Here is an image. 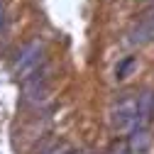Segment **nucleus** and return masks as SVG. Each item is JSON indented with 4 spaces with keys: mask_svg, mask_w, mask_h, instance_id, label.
<instances>
[{
    "mask_svg": "<svg viewBox=\"0 0 154 154\" xmlns=\"http://www.w3.org/2000/svg\"><path fill=\"white\" fill-rule=\"evenodd\" d=\"M154 39V8L147 10L130 32V44H147Z\"/></svg>",
    "mask_w": 154,
    "mask_h": 154,
    "instance_id": "4",
    "label": "nucleus"
},
{
    "mask_svg": "<svg viewBox=\"0 0 154 154\" xmlns=\"http://www.w3.org/2000/svg\"><path fill=\"white\" fill-rule=\"evenodd\" d=\"M22 93H25V103H32V105H39L47 100L49 95V83H47V76L42 73H32L22 81Z\"/></svg>",
    "mask_w": 154,
    "mask_h": 154,
    "instance_id": "3",
    "label": "nucleus"
},
{
    "mask_svg": "<svg viewBox=\"0 0 154 154\" xmlns=\"http://www.w3.org/2000/svg\"><path fill=\"white\" fill-rule=\"evenodd\" d=\"M71 154H86V152H71Z\"/></svg>",
    "mask_w": 154,
    "mask_h": 154,
    "instance_id": "11",
    "label": "nucleus"
},
{
    "mask_svg": "<svg viewBox=\"0 0 154 154\" xmlns=\"http://www.w3.org/2000/svg\"><path fill=\"white\" fill-rule=\"evenodd\" d=\"M0 27H3V0H0Z\"/></svg>",
    "mask_w": 154,
    "mask_h": 154,
    "instance_id": "10",
    "label": "nucleus"
},
{
    "mask_svg": "<svg viewBox=\"0 0 154 154\" xmlns=\"http://www.w3.org/2000/svg\"><path fill=\"white\" fill-rule=\"evenodd\" d=\"M149 144H152V132H149V127H134V130H130V134H127V147H130L132 154H144V152L149 149Z\"/></svg>",
    "mask_w": 154,
    "mask_h": 154,
    "instance_id": "6",
    "label": "nucleus"
},
{
    "mask_svg": "<svg viewBox=\"0 0 154 154\" xmlns=\"http://www.w3.org/2000/svg\"><path fill=\"white\" fill-rule=\"evenodd\" d=\"M134 69H137V56H127V59H122V61L118 64V69H115V79H118V81H125Z\"/></svg>",
    "mask_w": 154,
    "mask_h": 154,
    "instance_id": "7",
    "label": "nucleus"
},
{
    "mask_svg": "<svg viewBox=\"0 0 154 154\" xmlns=\"http://www.w3.org/2000/svg\"><path fill=\"white\" fill-rule=\"evenodd\" d=\"M110 154H132V152H130V147H127V140L112 142V147H110Z\"/></svg>",
    "mask_w": 154,
    "mask_h": 154,
    "instance_id": "8",
    "label": "nucleus"
},
{
    "mask_svg": "<svg viewBox=\"0 0 154 154\" xmlns=\"http://www.w3.org/2000/svg\"><path fill=\"white\" fill-rule=\"evenodd\" d=\"M137 120V95H125L112 108V125L118 130H134Z\"/></svg>",
    "mask_w": 154,
    "mask_h": 154,
    "instance_id": "2",
    "label": "nucleus"
},
{
    "mask_svg": "<svg viewBox=\"0 0 154 154\" xmlns=\"http://www.w3.org/2000/svg\"><path fill=\"white\" fill-rule=\"evenodd\" d=\"M42 154H71V149L61 142V144H54L51 149H47V152H42Z\"/></svg>",
    "mask_w": 154,
    "mask_h": 154,
    "instance_id": "9",
    "label": "nucleus"
},
{
    "mask_svg": "<svg viewBox=\"0 0 154 154\" xmlns=\"http://www.w3.org/2000/svg\"><path fill=\"white\" fill-rule=\"evenodd\" d=\"M154 120V91H142L137 95V120L134 127H149Z\"/></svg>",
    "mask_w": 154,
    "mask_h": 154,
    "instance_id": "5",
    "label": "nucleus"
},
{
    "mask_svg": "<svg viewBox=\"0 0 154 154\" xmlns=\"http://www.w3.org/2000/svg\"><path fill=\"white\" fill-rule=\"evenodd\" d=\"M42 59H44V44H42L39 39L27 42V44L20 49L17 59H15V73H17V79L25 81L27 76H32L37 69H39Z\"/></svg>",
    "mask_w": 154,
    "mask_h": 154,
    "instance_id": "1",
    "label": "nucleus"
}]
</instances>
